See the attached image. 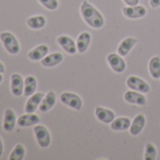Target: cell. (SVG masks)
<instances>
[{
    "label": "cell",
    "mask_w": 160,
    "mask_h": 160,
    "mask_svg": "<svg viewBox=\"0 0 160 160\" xmlns=\"http://www.w3.org/2000/svg\"><path fill=\"white\" fill-rule=\"evenodd\" d=\"M81 15L85 22L93 28H101L104 26V18L102 14L88 1H83L81 8Z\"/></svg>",
    "instance_id": "cell-1"
},
{
    "label": "cell",
    "mask_w": 160,
    "mask_h": 160,
    "mask_svg": "<svg viewBox=\"0 0 160 160\" xmlns=\"http://www.w3.org/2000/svg\"><path fill=\"white\" fill-rule=\"evenodd\" d=\"M0 41L2 42L6 50L12 55H17L20 52V44L16 39V37L9 32L4 31L0 34Z\"/></svg>",
    "instance_id": "cell-2"
},
{
    "label": "cell",
    "mask_w": 160,
    "mask_h": 160,
    "mask_svg": "<svg viewBox=\"0 0 160 160\" xmlns=\"http://www.w3.org/2000/svg\"><path fill=\"white\" fill-rule=\"evenodd\" d=\"M33 131L38 144L42 148H47L51 143V136L47 128L43 125H35Z\"/></svg>",
    "instance_id": "cell-3"
},
{
    "label": "cell",
    "mask_w": 160,
    "mask_h": 160,
    "mask_svg": "<svg viewBox=\"0 0 160 160\" xmlns=\"http://www.w3.org/2000/svg\"><path fill=\"white\" fill-rule=\"evenodd\" d=\"M126 85L133 91L141 93H147L150 92V86L148 85V83H146L143 79L135 75H131L127 78Z\"/></svg>",
    "instance_id": "cell-4"
},
{
    "label": "cell",
    "mask_w": 160,
    "mask_h": 160,
    "mask_svg": "<svg viewBox=\"0 0 160 160\" xmlns=\"http://www.w3.org/2000/svg\"><path fill=\"white\" fill-rule=\"evenodd\" d=\"M60 101L67 107L74 109L80 110L82 108V100L78 95L72 92H63L60 95Z\"/></svg>",
    "instance_id": "cell-5"
},
{
    "label": "cell",
    "mask_w": 160,
    "mask_h": 160,
    "mask_svg": "<svg viewBox=\"0 0 160 160\" xmlns=\"http://www.w3.org/2000/svg\"><path fill=\"white\" fill-rule=\"evenodd\" d=\"M25 79L19 73H13L11 76V90L14 96H20L24 93Z\"/></svg>",
    "instance_id": "cell-6"
},
{
    "label": "cell",
    "mask_w": 160,
    "mask_h": 160,
    "mask_svg": "<svg viewBox=\"0 0 160 160\" xmlns=\"http://www.w3.org/2000/svg\"><path fill=\"white\" fill-rule=\"evenodd\" d=\"M108 62L110 68L116 72H122L125 70V61L122 56L112 53L108 56Z\"/></svg>",
    "instance_id": "cell-7"
},
{
    "label": "cell",
    "mask_w": 160,
    "mask_h": 160,
    "mask_svg": "<svg viewBox=\"0 0 160 160\" xmlns=\"http://www.w3.org/2000/svg\"><path fill=\"white\" fill-rule=\"evenodd\" d=\"M122 12L124 16L131 19L141 18L146 15V9L143 6H128L122 9Z\"/></svg>",
    "instance_id": "cell-8"
},
{
    "label": "cell",
    "mask_w": 160,
    "mask_h": 160,
    "mask_svg": "<svg viewBox=\"0 0 160 160\" xmlns=\"http://www.w3.org/2000/svg\"><path fill=\"white\" fill-rule=\"evenodd\" d=\"M57 41H58V43L59 44V46L62 47L63 50L65 52H67L68 54L73 55L76 53L77 47H76V44L72 38L65 36V35H61L58 38Z\"/></svg>",
    "instance_id": "cell-9"
},
{
    "label": "cell",
    "mask_w": 160,
    "mask_h": 160,
    "mask_svg": "<svg viewBox=\"0 0 160 160\" xmlns=\"http://www.w3.org/2000/svg\"><path fill=\"white\" fill-rule=\"evenodd\" d=\"M44 97V94L42 92H36L29 96L28 100L26 103L25 110L27 113H34L35 110L39 108L42 98Z\"/></svg>",
    "instance_id": "cell-10"
},
{
    "label": "cell",
    "mask_w": 160,
    "mask_h": 160,
    "mask_svg": "<svg viewBox=\"0 0 160 160\" xmlns=\"http://www.w3.org/2000/svg\"><path fill=\"white\" fill-rule=\"evenodd\" d=\"M16 115L15 112L12 108H8L5 110L4 119H3V127L7 132H12L16 124Z\"/></svg>",
    "instance_id": "cell-11"
},
{
    "label": "cell",
    "mask_w": 160,
    "mask_h": 160,
    "mask_svg": "<svg viewBox=\"0 0 160 160\" xmlns=\"http://www.w3.org/2000/svg\"><path fill=\"white\" fill-rule=\"evenodd\" d=\"M40 122V117L34 113H27L17 119V124L21 127H28L36 125Z\"/></svg>",
    "instance_id": "cell-12"
},
{
    "label": "cell",
    "mask_w": 160,
    "mask_h": 160,
    "mask_svg": "<svg viewBox=\"0 0 160 160\" xmlns=\"http://www.w3.org/2000/svg\"><path fill=\"white\" fill-rule=\"evenodd\" d=\"M95 116L100 122L104 123H111L115 119V114L113 111L102 107H97L95 108Z\"/></svg>",
    "instance_id": "cell-13"
},
{
    "label": "cell",
    "mask_w": 160,
    "mask_h": 160,
    "mask_svg": "<svg viewBox=\"0 0 160 160\" xmlns=\"http://www.w3.org/2000/svg\"><path fill=\"white\" fill-rule=\"evenodd\" d=\"M124 100L127 103L138 105V106H143L146 103V98L144 95L139 93L138 92L136 91H128L124 94Z\"/></svg>",
    "instance_id": "cell-14"
},
{
    "label": "cell",
    "mask_w": 160,
    "mask_h": 160,
    "mask_svg": "<svg viewBox=\"0 0 160 160\" xmlns=\"http://www.w3.org/2000/svg\"><path fill=\"white\" fill-rule=\"evenodd\" d=\"M63 59V56L61 53L56 52V53H52L48 56H45L42 60H41V64L44 67L47 68H51L54 66H57L58 64H59Z\"/></svg>",
    "instance_id": "cell-15"
},
{
    "label": "cell",
    "mask_w": 160,
    "mask_h": 160,
    "mask_svg": "<svg viewBox=\"0 0 160 160\" xmlns=\"http://www.w3.org/2000/svg\"><path fill=\"white\" fill-rule=\"evenodd\" d=\"M56 93L54 92H47L46 95H44V97L42 98L40 106H39V109L42 112H47L49 111L56 104Z\"/></svg>",
    "instance_id": "cell-16"
},
{
    "label": "cell",
    "mask_w": 160,
    "mask_h": 160,
    "mask_svg": "<svg viewBox=\"0 0 160 160\" xmlns=\"http://www.w3.org/2000/svg\"><path fill=\"white\" fill-rule=\"evenodd\" d=\"M48 51H49V48L47 45L41 44L35 47L34 49H32L30 52H28V57L29 58V59L33 61H39V60H42L47 55Z\"/></svg>",
    "instance_id": "cell-17"
},
{
    "label": "cell",
    "mask_w": 160,
    "mask_h": 160,
    "mask_svg": "<svg viewBox=\"0 0 160 160\" xmlns=\"http://www.w3.org/2000/svg\"><path fill=\"white\" fill-rule=\"evenodd\" d=\"M145 122H146V121H145V117L143 115H141V114L137 115L134 118L133 122H131V125L129 128L131 135L138 136L142 131V129L144 128Z\"/></svg>",
    "instance_id": "cell-18"
},
{
    "label": "cell",
    "mask_w": 160,
    "mask_h": 160,
    "mask_svg": "<svg viewBox=\"0 0 160 160\" xmlns=\"http://www.w3.org/2000/svg\"><path fill=\"white\" fill-rule=\"evenodd\" d=\"M138 42L137 39L135 38H126L123 41H122V42L120 43L119 47H118V53L120 56L122 57H125L126 55H128V53L132 50V48L135 46V44Z\"/></svg>",
    "instance_id": "cell-19"
},
{
    "label": "cell",
    "mask_w": 160,
    "mask_h": 160,
    "mask_svg": "<svg viewBox=\"0 0 160 160\" xmlns=\"http://www.w3.org/2000/svg\"><path fill=\"white\" fill-rule=\"evenodd\" d=\"M91 40H92V36L90 33L88 32H83L81 33L78 38H77V41H76V47H77V51L79 53H84L89 45H90V42H91Z\"/></svg>",
    "instance_id": "cell-20"
},
{
    "label": "cell",
    "mask_w": 160,
    "mask_h": 160,
    "mask_svg": "<svg viewBox=\"0 0 160 160\" xmlns=\"http://www.w3.org/2000/svg\"><path fill=\"white\" fill-rule=\"evenodd\" d=\"M37 88V80L33 75H28L25 78V86H24V95L27 97L31 96L35 93Z\"/></svg>",
    "instance_id": "cell-21"
},
{
    "label": "cell",
    "mask_w": 160,
    "mask_h": 160,
    "mask_svg": "<svg viewBox=\"0 0 160 160\" xmlns=\"http://www.w3.org/2000/svg\"><path fill=\"white\" fill-rule=\"evenodd\" d=\"M131 125V121L130 119L126 117H122V118H117L114 119V121L111 122V129L114 131H124L130 128Z\"/></svg>",
    "instance_id": "cell-22"
},
{
    "label": "cell",
    "mask_w": 160,
    "mask_h": 160,
    "mask_svg": "<svg viewBox=\"0 0 160 160\" xmlns=\"http://www.w3.org/2000/svg\"><path fill=\"white\" fill-rule=\"evenodd\" d=\"M27 25L31 29H41L46 25V19L42 15L32 16L27 19Z\"/></svg>",
    "instance_id": "cell-23"
},
{
    "label": "cell",
    "mask_w": 160,
    "mask_h": 160,
    "mask_svg": "<svg viewBox=\"0 0 160 160\" xmlns=\"http://www.w3.org/2000/svg\"><path fill=\"white\" fill-rule=\"evenodd\" d=\"M149 71L150 74L154 79L160 78V58L153 57L149 62Z\"/></svg>",
    "instance_id": "cell-24"
},
{
    "label": "cell",
    "mask_w": 160,
    "mask_h": 160,
    "mask_svg": "<svg viewBox=\"0 0 160 160\" xmlns=\"http://www.w3.org/2000/svg\"><path fill=\"white\" fill-rule=\"evenodd\" d=\"M25 154H26V149H25L24 145L19 143L12 151V152L9 156V159L10 160H22V159H24Z\"/></svg>",
    "instance_id": "cell-25"
},
{
    "label": "cell",
    "mask_w": 160,
    "mask_h": 160,
    "mask_svg": "<svg viewBox=\"0 0 160 160\" xmlns=\"http://www.w3.org/2000/svg\"><path fill=\"white\" fill-rule=\"evenodd\" d=\"M155 159H156V149L152 143L148 142L145 146L144 160H155Z\"/></svg>",
    "instance_id": "cell-26"
},
{
    "label": "cell",
    "mask_w": 160,
    "mask_h": 160,
    "mask_svg": "<svg viewBox=\"0 0 160 160\" xmlns=\"http://www.w3.org/2000/svg\"><path fill=\"white\" fill-rule=\"evenodd\" d=\"M39 2L49 11H55L58 7V0H39Z\"/></svg>",
    "instance_id": "cell-27"
},
{
    "label": "cell",
    "mask_w": 160,
    "mask_h": 160,
    "mask_svg": "<svg viewBox=\"0 0 160 160\" xmlns=\"http://www.w3.org/2000/svg\"><path fill=\"white\" fill-rule=\"evenodd\" d=\"M123 1L128 6H137L138 5L139 0H123Z\"/></svg>",
    "instance_id": "cell-28"
},
{
    "label": "cell",
    "mask_w": 160,
    "mask_h": 160,
    "mask_svg": "<svg viewBox=\"0 0 160 160\" xmlns=\"http://www.w3.org/2000/svg\"><path fill=\"white\" fill-rule=\"evenodd\" d=\"M150 6L152 9H156L160 6V0H150Z\"/></svg>",
    "instance_id": "cell-29"
},
{
    "label": "cell",
    "mask_w": 160,
    "mask_h": 160,
    "mask_svg": "<svg viewBox=\"0 0 160 160\" xmlns=\"http://www.w3.org/2000/svg\"><path fill=\"white\" fill-rule=\"evenodd\" d=\"M3 151H4V145H3V141H2L1 138H0V156L2 155Z\"/></svg>",
    "instance_id": "cell-30"
},
{
    "label": "cell",
    "mask_w": 160,
    "mask_h": 160,
    "mask_svg": "<svg viewBox=\"0 0 160 160\" xmlns=\"http://www.w3.org/2000/svg\"><path fill=\"white\" fill-rule=\"evenodd\" d=\"M4 72H5V66L1 61H0V73H3Z\"/></svg>",
    "instance_id": "cell-31"
},
{
    "label": "cell",
    "mask_w": 160,
    "mask_h": 160,
    "mask_svg": "<svg viewBox=\"0 0 160 160\" xmlns=\"http://www.w3.org/2000/svg\"><path fill=\"white\" fill-rule=\"evenodd\" d=\"M2 80H3V74H2V73H0V83L2 82Z\"/></svg>",
    "instance_id": "cell-32"
}]
</instances>
